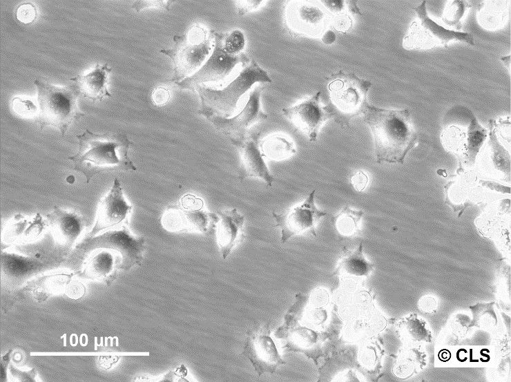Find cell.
I'll list each match as a JSON object with an SVG mask.
<instances>
[{
  "mask_svg": "<svg viewBox=\"0 0 511 382\" xmlns=\"http://www.w3.org/2000/svg\"><path fill=\"white\" fill-rule=\"evenodd\" d=\"M363 115L374 138L376 162L403 164L417 142L409 110L385 109L369 104Z\"/></svg>",
  "mask_w": 511,
  "mask_h": 382,
  "instance_id": "6da1fadb",
  "label": "cell"
},
{
  "mask_svg": "<svg viewBox=\"0 0 511 382\" xmlns=\"http://www.w3.org/2000/svg\"><path fill=\"white\" fill-rule=\"evenodd\" d=\"M78 151L68 157L73 170L82 173L88 183L98 173L107 171H136L128 155L133 142L121 133H95L88 129L77 135Z\"/></svg>",
  "mask_w": 511,
  "mask_h": 382,
  "instance_id": "7a4b0ae2",
  "label": "cell"
},
{
  "mask_svg": "<svg viewBox=\"0 0 511 382\" xmlns=\"http://www.w3.org/2000/svg\"><path fill=\"white\" fill-rule=\"evenodd\" d=\"M441 140L461 165H472L487 137V130L467 107L456 105L444 115Z\"/></svg>",
  "mask_w": 511,
  "mask_h": 382,
  "instance_id": "3957f363",
  "label": "cell"
},
{
  "mask_svg": "<svg viewBox=\"0 0 511 382\" xmlns=\"http://www.w3.org/2000/svg\"><path fill=\"white\" fill-rule=\"evenodd\" d=\"M237 77L220 90L198 86L197 91L201 101L197 113L206 119L218 116L230 117L236 111L241 97L256 82L271 83L267 72L252 59L243 66Z\"/></svg>",
  "mask_w": 511,
  "mask_h": 382,
  "instance_id": "277c9868",
  "label": "cell"
},
{
  "mask_svg": "<svg viewBox=\"0 0 511 382\" xmlns=\"http://www.w3.org/2000/svg\"><path fill=\"white\" fill-rule=\"evenodd\" d=\"M325 79L329 94L326 106L336 123L342 128H349L351 119L363 114L369 105L367 94L372 84L353 73L341 70Z\"/></svg>",
  "mask_w": 511,
  "mask_h": 382,
  "instance_id": "5b68a950",
  "label": "cell"
},
{
  "mask_svg": "<svg viewBox=\"0 0 511 382\" xmlns=\"http://www.w3.org/2000/svg\"><path fill=\"white\" fill-rule=\"evenodd\" d=\"M39 107L36 115L40 128L52 126L65 135L70 125L84 116L77 106L79 92L75 86L59 87L36 79Z\"/></svg>",
  "mask_w": 511,
  "mask_h": 382,
  "instance_id": "8992f818",
  "label": "cell"
},
{
  "mask_svg": "<svg viewBox=\"0 0 511 382\" xmlns=\"http://www.w3.org/2000/svg\"><path fill=\"white\" fill-rule=\"evenodd\" d=\"M213 34L202 26H193L188 33L173 37L174 45L171 49L161 50L173 64V75L170 79L175 84L194 74L212 49Z\"/></svg>",
  "mask_w": 511,
  "mask_h": 382,
  "instance_id": "52a82bcc",
  "label": "cell"
},
{
  "mask_svg": "<svg viewBox=\"0 0 511 382\" xmlns=\"http://www.w3.org/2000/svg\"><path fill=\"white\" fill-rule=\"evenodd\" d=\"M160 220L168 231L209 233L216 228L219 216L204 209L202 198L186 194L166 208Z\"/></svg>",
  "mask_w": 511,
  "mask_h": 382,
  "instance_id": "ba28073f",
  "label": "cell"
},
{
  "mask_svg": "<svg viewBox=\"0 0 511 382\" xmlns=\"http://www.w3.org/2000/svg\"><path fill=\"white\" fill-rule=\"evenodd\" d=\"M414 9L417 17L412 21L408 34L403 38L404 48L427 50L437 46L447 48L451 41L474 44L470 33L446 29L431 19L427 12L425 1Z\"/></svg>",
  "mask_w": 511,
  "mask_h": 382,
  "instance_id": "9c48e42d",
  "label": "cell"
},
{
  "mask_svg": "<svg viewBox=\"0 0 511 382\" xmlns=\"http://www.w3.org/2000/svg\"><path fill=\"white\" fill-rule=\"evenodd\" d=\"M214 39V48L205 64L194 74L176 83L179 88L195 91V88L205 82H222L229 75L238 64H247L250 59L244 53L233 55L224 48V41L226 33L211 30Z\"/></svg>",
  "mask_w": 511,
  "mask_h": 382,
  "instance_id": "30bf717a",
  "label": "cell"
},
{
  "mask_svg": "<svg viewBox=\"0 0 511 382\" xmlns=\"http://www.w3.org/2000/svg\"><path fill=\"white\" fill-rule=\"evenodd\" d=\"M316 189L313 190L302 202L293 206L287 212L272 215L276 221V227L281 229L282 243L288 241L291 237L309 231L316 236V226L319 220L326 216V211L320 210L316 205Z\"/></svg>",
  "mask_w": 511,
  "mask_h": 382,
  "instance_id": "8fae6325",
  "label": "cell"
},
{
  "mask_svg": "<svg viewBox=\"0 0 511 382\" xmlns=\"http://www.w3.org/2000/svg\"><path fill=\"white\" fill-rule=\"evenodd\" d=\"M82 247L86 250L97 248L112 250L120 258V268L130 269L142 262L145 240L143 238H135L126 226L122 225L88 240Z\"/></svg>",
  "mask_w": 511,
  "mask_h": 382,
  "instance_id": "7c38bea8",
  "label": "cell"
},
{
  "mask_svg": "<svg viewBox=\"0 0 511 382\" xmlns=\"http://www.w3.org/2000/svg\"><path fill=\"white\" fill-rule=\"evenodd\" d=\"M242 354L249 359L259 376L273 374L280 365L286 364L270 336L269 325L247 332Z\"/></svg>",
  "mask_w": 511,
  "mask_h": 382,
  "instance_id": "4fadbf2b",
  "label": "cell"
},
{
  "mask_svg": "<svg viewBox=\"0 0 511 382\" xmlns=\"http://www.w3.org/2000/svg\"><path fill=\"white\" fill-rule=\"evenodd\" d=\"M320 96L321 92L318 91L298 104L282 110L295 129L307 135L311 142L317 140L324 123L332 119L327 106L322 105Z\"/></svg>",
  "mask_w": 511,
  "mask_h": 382,
  "instance_id": "5bb4252c",
  "label": "cell"
},
{
  "mask_svg": "<svg viewBox=\"0 0 511 382\" xmlns=\"http://www.w3.org/2000/svg\"><path fill=\"white\" fill-rule=\"evenodd\" d=\"M263 87L257 86L249 93L247 103L242 110L232 117L213 116L207 118L215 128L227 136L230 141L244 137L248 129L256 122L267 118L261 108L260 96Z\"/></svg>",
  "mask_w": 511,
  "mask_h": 382,
  "instance_id": "9a60e30c",
  "label": "cell"
},
{
  "mask_svg": "<svg viewBox=\"0 0 511 382\" xmlns=\"http://www.w3.org/2000/svg\"><path fill=\"white\" fill-rule=\"evenodd\" d=\"M277 338L285 341L288 350L304 353L309 358L318 363L321 356V334L320 332L302 325L301 323L289 312H287L285 323L275 332Z\"/></svg>",
  "mask_w": 511,
  "mask_h": 382,
  "instance_id": "2e32d148",
  "label": "cell"
},
{
  "mask_svg": "<svg viewBox=\"0 0 511 382\" xmlns=\"http://www.w3.org/2000/svg\"><path fill=\"white\" fill-rule=\"evenodd\" d=\"M132 209L133 206L125 198L119 180L115 178L113 186L99 203L90 235L128 224Z\"/></svg>",
  "mask_w": 511,
  "mask_h": 382,
  "instance_id": "e0dca14e",
  "label": "cell"
},
{
  "mask_svg": "<svg viewBox=\"0 0 511 382\" xmlns=\"http://www.w3.org/2000/svg\"><path fill=\"white\" fill-rule=\"evenodd\" d=\"M286 20L293 32L311 37H322L330 23L329 15L322 9L305 2L289 5Z\"/></svg>",
  "mask_w": 511,
  "mask_h": 382,
  "instance_id": "ac0fdd59",
  "label": "cell"
},
{
  "mask_svg": "<svg viewBox=\"0 0 511 382\" xmlns=\"http://www.w3.org/2000/svg\"><path fill=\"white\" fill-rule=\"evenodd\" d=\"M260 133L247 134L244 137L231 140L240 152L239 179L256 178L271 187L275 178L271 173L260 149Z\"/></svg>",
  "mask_w": 511,
  "mask_h": 382,
  "instance_id": "d6986e66",
  "label": "cell"
},
{
  "mask_svg": "<svg viewBox=\"0 0 511 382\" xmlns=\"http://www.w3.org/2000/svg\"><path fill=\"white\" fill-rule=\"evenodd\" d=\"M46 218L56 240L65 246L71 245L78 238L85 225V218L81 215L57 206Z\"/></svg>",
  "mask_w": 511,
  "mask_h": 382,
  "instance_id": "ffe728a7",
  "label": "cell"
},
{
  "mask_svg": "<svg viewBox=\"0 0 511 382\" xmlns=\"http://www.w3.org/2000/svg\"><path fill=\"white\" fill-rule=\"evenodd\" d=\"M216 240L223 259H226L242 236L244 217L235 208L218 211Z\"/></svg>",
  "mask_w": 511,
  "mask_h": 382,
  "instance_id": "44dd1931",
  "label": "cell"
},
{
  "mask_svg": "<svg viewBox=\"0 0 511 382\" xmlns=\"http://www.w3.org/2000/svg\"><path fill=\"white\" fill-rule=\"evenodd\" d=\"M112 68L107 64H97L90 73L78 75L70 80L74 82L75 87L84 97L93 102L102 101L106 97H111L107 89L108 76Z\"/></svg>",
  "mask_w": 511,
  "mask_h": 382,
  "instance_id": "7402d4cb",
  "label": "cell"
},
{
  "mask_svg": "<svg viewBox=\"0 0 511 382\" xmlns=\"http://www.w3.org/2000/svg\"><path fill=\"white\" fill-rule=\"evenodd\" d=\"M374 269V265L364 256L360 243L354 251H347L338 261L333 275L367 276Z\"/></svg>",
  "mask_w": 511,
  "mask_h": 382,
  "instance_id": "603a6c76",
  "label": "cell"
},
{
  "mask_svg": "<svg viewBox=\"0 0 511 382\" xmlns=\"http://www.w3.org/2000/svg\"><path fill=\"white\" fill-rule=\"evenodd\" d=\"M260 149L264 157L277 162L289 159L297 151L289 137L278 133L268 135L260 141Z\"/></svg>",
  "mask_w": 511,
  "mask_h": 382,
  "instance_id": "cb8c5ba5",
  "label": "cell"
},
{
  "mask_svg": "<svg viewBox=\"0 0 511 382\" xmlns=\"http://www.w3.org/2000/svg\"><path fill=\"white\" fill-rule=\"evenodd\" d=\"M363 215V211L346 206L339 213L331 216V222L340 240L350 238L359 231Z\"/></svg>",
  "mask_w": 511,
  "mask_h": 382,
  "instance_id": "d4e9b609",
  "label": "cell"
},
{
  "mask_svg": "<svg viewBox=\"0 0 511 382\" xmlns=\"http://www.w3.org/2000/svg\"><path fill=\"white\" fill-rule=\"evenodd\" d=\"M120 258L115 252L102 251L89 258L85 271L94 277H102L112 274L115 268H120Z\"/></svg>",
  "mask_w": 511,
  "mask_h": 382,
  "instance_id": "484cf974",
  "label": "cell"
},
{
  "mask_svg": "<svg viewBox=\"0 0 511 382\" xmlns=\"http://www.w3.org/2000/svg\"><path fill=\"white\" fill-rule=\"evenodd\" d=\"M1 263L3 269L18 274L30 270L39 264L36 259L9 253L2 254Z\"/></svg>",
  "mask_w": 511,
  "mask_h": 382,
  "instance_id": "4316f807",
  "label": "cell"
},
{
  "mask_svg": "<svg viewBox=\"0 0 511 382\" xmlns=\"http://www.w3.org/2000/svg\"><path fill=\"white\" fill-rule=\"evenodd\" d=\"M493 303H479L470 307L473 313L472 325L483 328L494 327L496 324V316L493 308Z\"/></svg>",
  "mask_w": 511,
  "mask_h": 382,
  "instance_id": "83f0119b",
  "label": "cell"
},
{
  "mask_svg": "<svg viewBox=\"0 0 511 382\" xmlns=\"http://www.w3.org/2000/svg\"><path fill=\"white\" fill-rule=\"evenodd\" d=\"M471 5L465 1H452L447 5L442 16L443 21L456 30L461 28V19L467 8Z\"/></svg>",
  "mask_w": 511,
  "mask_h": 382,
  "instance_id": "f1b7e54d",
  "label": "cell"
},
{
  "mask_svg": "<svg viewBox=\"0 0 511 382\" xmlns=\"http://www.w3.org/2000/svg\"><path fill=\"white\" fill-rule=\"evenodd\" d=\"M489 5L490 8L487 7L483 8L479 4V21L481 23L483 26L490 28V27L494 28L499 25L500 20L503 21L505 18V10L504 8L499 9L497 8L498 4Z\"/></svg>",
  "mask_w": 511,
  "mask_h": 382,
  "instance_id": "f546056e",
  "label": "cell"
},
{
  "mask_svg": "<svg viewBox=\"0 0 511 382\" xmlns=\"http://www.w3.org/2000/svg\"><path fill=\"white\" fill-rule=\"evenodd\" d=\"M245 45L244 34L240 30H234L226 34L224 41L225 51L233 55H238L242 52Z\"/></svg>",
  "mask_w": 511,
  "mask_h": 382,
  "instance_id": "4dcf8cb0",
  "label": "cell"
},
{
  "mask_svg": "<svg viewBox=\"0 0 511 382\" xmlns=\"http://www.w3.org/2000/svg\"><path fill=\"white\" fill-rule=\"evenodd\" d=\"M406 329L409 336L416 341L430 340L431 334L426 329L425 323L416 317L410 316L407 319Z\"/></svg>",
  "mask_w": 511,
  "mask_h": 382,
  "instance_id": "1f68e13d",
  "label": "cell"
},
{
  "mask_svg": "<svg viewBox=\"0 0 511 382\" xmlns=\"http://www.w3.org/2000/svg\"><path fill=\"white\" fill-rule=\"evenodd\" d=\"M15 15L19 21L23 23H30L36 19L37 10L33 3L26 2L17 7Z\"/></svg>",
  "mask_w": 511,
  "mask_h": 382,
  "instance_id": "d6a6232c",
  "label": "cell"
},
{
  "mask_svg": "<svg viewBox=\"0 0 511 382\" xmlns=\"http://www.w3.org/2000/svg\"><path fill=\"white\" fill-rule=\"evenodd\" d=\"M12 106L13 110L19 115L23 117L37 115V108L30 100L16 97L12 101Z\"/></svg>",
  "mask_w": 511,
  "mask_h": 382,
  "instance_id": "836d02e7",
  "label": "cell"
},
{
  "mask_svg": "<svg viewBox=\"0 0 511 382\" xmlns=\"http://www.w3.org/2000/svg\"><path fill=\"white\" fill-rule=\"evenodd\" d=\"M175 2V1L168 0H161V1H137L133 5L132 8L137 12L148 8V7H157L160 8H164L166 10H170V6Z\"/></svg>",
  "mask_w": 511,
  "mask_h": 382,
  "instance_id": "e575fe53",
  "label": "cell"
},
{
  "mask_svg": "<svg viewBox=\"0 0 511 382\" xmlns=\"http://www.w3.org/2000/svg\"><path fill=\"white\" fill-rule=\"evenodd\" d=\"M85 287L77 280H72L66 287V294L71 298L77 299L83 296L85 293Z\"/></svg>",
  "mask_w": 511,
  "mask_h": 382,
  "instance_id": "d590c367",
  "label": "cell"
},
{
  "mask_svg": "<svg viewBox=\"0 0 511 382\" xmlns=\"http://www.w3.org/2000/svg\"><path fill=\"white\" fill-rule=\"evenodd\" d=\"M152 99L155 105H164L166 104L170 99V92L169 90L164 87H157L152 93Z\"/></svg>",
  "mask_w": 511,
  "mask_h": 382,
  "instance_id": "8d00e7d4",
  "label": "cell"
},
{
  "mask_svg": "<svg viewBox=\"0 0 511 382\" xmlns=\"http://www.w3.org/2000/svg\"><path fill=\"white\" fill-rule=\"evenodd\" d=\"M368 181V176L363 171H358L351 178V184L358 191H363L366 188Z\"/></svg>",
  "mask_w": 511,
  "mask_h": 382,
  "instance_id": "74e56055",
  "label": "cell"
},
{
  "mask_svg": "<svg viewBox=\"0 0 511 382\" xmlns=\"http://www.w3.org/2000/svg\"><path fill=\"white\" fill-rule=\"evenodd\" d=\"M239 15L244 14L256 9L262 1H236Z\"/></svg>",
  "mask_w": 511,
  "mask_h": 382,
  "instance_id": "f35d334b",
  "label": "cell"
},
{
  "mask_svg": "<svg viewBox=\"0 0 511 382\" xmlns=\"http://www.w3.org/2000/svg\"><path fill=\"white\" fill-rule=\"evenodd\" d=\"M320 2L331 13L339 15L345 9L344 1H320Z\"/></svg>",
  "mask_w": 511,
  "mask_h": 382,
  "instance_id": "ab89813d",
  "label": "cell"
},
{
  "mask_svg": "<svg viewBox=\"0 0 511 382\" xmlns=\"http://www.w3.org/2000/svg\"><path fill=\"white\" fill-rule=\"evenodd\" d=\"M339 17L336 19L337 28L340 30H347L351 26V20L345 15L339 14Z\"/></svg>",
  "mask_w": 511,
  "mask_h": 382,
  "instance_id": "60d3db41",
  "label": "cell"
},
{
  "mask_svg": "<svg viewBox=\"0 0 511 382\" xmlns=\"http://www.w3.org/2000/svg\"><path fill=\"white\" fill-rule=\"evenodd\" d=\"M321 39L326 44H331L336 40V35L331 30H326L322 35Z\"/></svg>",
  "mask_w": 511,
  "mask_h": 382,
  "instance_id": "b9f144b4",
  "label": "cell"
},
{
  "mask_svg": "<svg viewBox=\"0 0 511 382\" xmlns=\"http://www.w3.org/2000/svg\"><path fill=\"white\" fill-rule=\"evenodd\" d=\"M421 305H422V309L425 311H429L430 309H432L434 308L435 307V301L432 298H425L422 300V303L421 302Z\"/></svg>",
  "mask_w": 511,
  "mask_h": 382,
  "instance_id": "7bdbcfd3",
  "label": "cell"
}]
</instances>
